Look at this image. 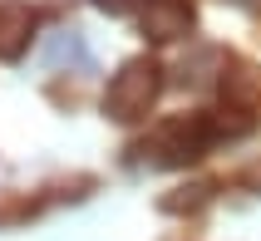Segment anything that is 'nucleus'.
Instances as JSON below:
<instances>
[{"instance_id":"39448f33","label":"nucleus","mask_w":261,"mask_h":241,"mask_svg":"<svg viewBox=\"0 0 261 241\" xmlns=\"http://www.w3.org/2000/svg\"><path fill=\"white\" fill-rule=\"evenodd\" d=\"M94 5H99V10H128L133 0H94Z\"/></svg>"},{"instance_id":"7ed1b4c3","label":"nucleus","mask_w":261,"mask_h":241,"mask_svg":"<svg viewBox=\"0 0 261 241\" xmlns=\"http://www.w3.org/2000/svg\"><path fill=\"white\" fill-rule=\"evenodd\" d=\"M188 25H192L188 0H148V5H143L148 40H177V35H188Z\"/></svg>"},{"instance_id":"20e7f679","label":"nucleus","mask_w":261,"mask_h":241,"mask_svg":"<svg viewBox=\"0 0 261 241\" xmlns=\"http://www.w3.org/2000/svg\"><path fill=\"white\" fill-rule=\"evenodd\" d=\"M64 59H74V64H89V49L84 40H79V30H64V35H55L49 40V49H44V64L55 69V64H64Z\"/></svg>"},{"instance_id":"f257e3e1","label":"nucleus","mask_w":261,"mask_h":241,"mask_svg":"<svg viewBox=\"0 0 261 241\" xmlns=\"http://www.w3.org/2000/svg\"><path fill=\"white\" fill-rule=\"evenodd\" d=\"M158 89H163V69L158 64H153V59H128V64L109 79V89H103V114L118 118V123H133V118H143L148 109H153Z\"/></svg>"},{"instance_id":"f03ea898","label":"nucleus","mask_w":261,"mask_h":241,"mask_svg":"<svg viewBox=\"0 0 261 241\" xmlns=\"http://www.w3.org/2000/svg\"><path fill=\"white\" fill-rule=\"evenodd\" d=\"M35 25H40V15L35 5L25 0H0V59H20L35 40Z\"/></svg>"}]
</instances>
